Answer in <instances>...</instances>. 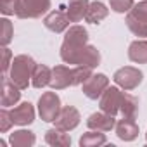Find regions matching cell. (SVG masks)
<instances>
[{"instance_id": "obj_1", "label": "cell", "mask_w": 147, "mask_h": 147, "mask_svg": "<svg viewBox=\"0 0 147 147\" xmlns=\"http://www.w3.org/2000/svg\"><path fill=\"white\" fill-rule=\"evenodd\" d=\"M99 106H100V111L109 113L113 116L121 113L123 116L135 118L138 111V99L130 94L121 92L116 87H107L99 99Z\"/></svg>"}, {"instance_id": "obj_2", "label": "cell", "mask_w": 147, "mask_h": 147, "mask_svg": "<svg viewBox=\"0 0 147 147\" xmlns=\"http://www.w3.org/2000/svg\"><path fill=\"white\" fill-rule=\"evenodd\" d=\"M88 33L83 26H71L64 36V42L61 45V59L66 64H76L80 62V57L83 50L87 49Z\"/></svg>"}, {"instance_id": "obj_3", "label": "cell", "mask_w": 147, "mask_h": 147, "mask_svg": "<svg viewBox=\"0 0 147 147\" xmlns=\"http://www.w3.org/2000/svg\"><path fill=\"white\" fill-rule=\"evenodd\" d=\"M92 75H94L92 67H87V66H76V67L55 66L52 69L50 87L54 90H62V88H67V87L83 85Z\"/></svg>"}, {"instance_id": "obj_4", "label": "cell", "mask_w": 147, "mask_h": 147, "mask_svg": "<svg viewBox=\"0 0 147 147\" xmlns=\"http://www.w3.org/2000/svg\"><path fill=\"white\" fill-rule=\"evenodd\" d=\"M35 61L30 57V55H24V54H21V55H16L14 59H12V62H11V75H9V78L21 88V90H24V88H28V85H30V80H31V76H33V69H35Z\"/></svg>"}, {"instance_id": "obj_5", "label": "cell", "mask_w": 147, "mask_h": 147, "mask_svg": "<svg viewBox=\"0 0 147 147\" xmlns=\"http://www.w3.org/2000/svg\"><path fill=\"white\" fill-rule=\"evenodd\" d=\"M126 26L137 36H147V0H142L128 11Z\"/></svg>"}, {"instance_id": "obj_6", "label": "cell", "mask_w": 147, "mask_h": 147, "mask_svg": "<svg viewBox=\"0 0 147 147\" xmlns=\"http://www.w3.org/2000/svg\"><path fill=\"white\" fill-rule=\"evenodd\" d=\"M114 83L118 87H121L123 90H133L137 88L142 80H144V75H142V71L133 67V66H125V67H119L116 73H114V76H113Z\"/></svg>"}, {"instance_id": "obj_7", "label": "cell", "mask_w": 147, "mask_h": 147, "mask_svg": "<svg viewBox=\"0 0 147 147\" xmlns=\"http://www.w3.org/2000/svg\"><path fill=\"white\" fill-rule=\"evenodd\" d=\"M61 99L55 92H45L42 94L40 100H38V113H40V118L43 121H54L59 113H61Z\"/></svg>"}, {"instance_id": "obj_8", "label": "cell", "mask_w": 147, "mask_h": 147, "mask_svg": "<svg viewBox=\"0 0 147 147\" xmlns=\"http://www.w3.org/2000/svg\"><path fill=\"white\" fill-rule=\"evenodd\" d=\"M50 9V0H19L16 16L19 19H35Z\"/></svg>"}, {"instance_id": "obj_9", "label": "cell", "mask_w": 147, "mask_h": 147, "mask_svg": "<svg viewBox=\"0 0 147 147\" xmlns=\"http://www.w3.org/2000/svg\"><path fill=\"white\" fill-rule=\"evenodd\" d=\"M80 113L76 107L73 106H64L59 113V116L54 119L55 123V128L62 130V131H69V130H75L78 125H80Z\"/></svg>"}, {"instance_id": "obj_10", "label": "cell", "mask_w": 147, "mask_h": 147, "mask_svg": "<svg viewBox=\"0 0 147 147\" xmlns=\"http://www.w3.org/2000/svg\"><path fill=\"white\" fill-rule=\"evenodd\" d=\"M107 87H109V78L106 75H102V73H99V75H92L83 83V94L88 99L97 100V99H100V95L104 94V90Z\"/></svg>"}, {"instance_id": "obj_11", "label": "cell", "mask_w": 147, "mask_h": 147, "mask_svg": "<svg viewBox=\"0 0 147 147\" xmlns=\"http://www.w3.org/2000/svg\"><path fill=\"white\" fill-rule=\"evenodd\" d=\"M87 126L90 130H99V131H111L113 128H116V119L113 114L109 113H94L88 116L87 119Z\"/></svg>"}, {"instance_id": "obj_12", "label": "cell", "mask_w": 147, "mask_h": 147, "mask_svg": "<svg viewBox=\"0 0 147 147\" xmlns=\"http://www.w3.org/2000/svg\"><path fill=\"white\" fill-rule=\"evenodd\" d=\"M69 23H71V19L67 18V12H64V11H52L43 19L45 28L54 33H62L69 26Z\"/></svg>"}, {"instance_id": "obj_13", "label": "cell", "mask_w": 147, "mask_h": 147, "mask_svg": "<svg viewBox=\"0 0 147 147\" xmlns=\"http://www.w3.org/2000/svg\"><path fill=\"white\" fill-rule=\"evenodd\" d=\"M116 135L125 140V142H131L138 137V125L135 121V118H128L123 116L118 123H116Z\"/></svg>"}, {"instance_id": "obj_14", "label": "cell", "mask_w": 147, "mask_h": 147, "mask_svg": "<svg viewBox=\"0 0 147 147\" xmlns=\"http://www.w3.org/2000/svg\"><path fill=\"white\" fill-rule=\"evenodd\" d=\"M21 88L9 78L4 75V80H2V106L4 107H9V106H14L19 99H21Z\"/></svg>"}, {"instance_id": "obj_15", "label": "cell", "mask_w": 147, "mask_h": 147, "mask_svg": "<svg viewBox=\"0 0 147 147\" xmlns=\"http://www.w3.org/2000/svg\"><path fill=\"white\" fill-rule=\"evenodd\" d=\"M11 116H12L14 125L24 126V125L33 123V119H35V109H33V106L30 102H23V104H19L18 107H14L11 111Z\"/></svg>"}, {"instance_id": "obj_16", "label": "cell", "mask_w": 147, "mask_h": 147, "mask_svg": "<svg viewBox=\"0 0 147 147\" xmlns=\"http://www.w3.org/2000/svg\"><path fill=\"white\" fill-rule=\"evenodd\" d=\"M90 2L88 0H69L67 4V18L71 19V23H78L87 16Z\"/></svg>"}, {"instance_id": "obj_17", "label": "cell", "mask_w": 147, "mask_h": 147, "mask_svg": "<svg viewBox=\"0 0 147 147\" xmlns=\"http://www.w3.org/2000/svg\"><path fill=\"white\" fill-rule=\"evenodd\" d=\"M128 57L133 62L145 64L147 62V40H135L128 47Z\"/></svg>"}, {"instance_id": "obj_18", "label": "cell", "mask_w": 147, "mask_h": 147, "mask_svg": "<svg viewBox=\"0 0 147 147\" xmlns=\"http://www.w3.org/2000/svg\"><path fill=\"white\" fill-rule=\"evenodd\" d=\"M50 76H52V69H49L45 64H36L33 69L31 85L35 88H43V87L50 85Z\"/></svg>"}, {"instance_id": "obj_19", "label": "cell", "mask_w": 147, "mask_h": 147, "mask_svg": "<svg viewBox=\"0 0 147 147\" xmlns=\"http://www.w3.org/2000/svg\"><path fill=\"white\" fill-rule=\"evenodd\" d=\"M107 14H109V9H107L102 2H92V4L88 5V11H87L85 19H87V23H90V24H99L102 19L107 18Z\"/></svg>"}, {"instance_id": "obj_20", "label": "cell", "mask_w": 147, "mask_h": 147, "mask_svg": "<svg viewBox=\"0 0 147 147\" xmlns=\"http://www.w3.org/2000/svg\"><path fill=\"white\" fill-rule=\"evenodd\" d=\"M45 142L54 147H67V145H71V137L59 128H50L45 133Z\"/></svg>"}, {"instance_id": "obj_21", "label": "cell", "mask_w": 147, "mask_h": 147, "mask_svg": "<svg viewBox=\"0 0 147 147\" xmlns=\"http://www.w3.org/2000/svg\"><path fill=\"white\" fill-rule=\"evenodd\" d=\"M9 142L14 147H30L35 144V133L30 130H18V131L11 133Z\"/></svg>"}, {"instance_id": "obj_22", "label": "cell", "mask_w": 147, "mask_h": 147, "mask_svg": "<svg viewBox=\"0 0 147 147\" xmlns=\"http://www.w3.org/2000/svg\"><path fill=\"white\" fill-rule=\"evenodd\" d=\"M99 62H100V54H99V50L94 47V45H87V49L83 50V54H82V57H80V62H78V66H87V67H95V66H99Z\"/></svg>"}, {"instance_id": "obj_23", "label": "cell", "mask_w": 147, "mask_h": 147, "mask_svg": "<svg viewBox=\"0 0 147 147\" xmlns=\"http://www.w3.org/2000/svg\"><path fill=\"white\" fill-rule=\"evenodd\" d=\"M106 142H107L106 135L100 133L99 130L87 131V133H83L82 138H80V145H82V147H97V145H102V144H106Z\"/></svg>"}, {"instance_id": "obj_24", "label": "cell", "mask_w": 147, "mask_h": 147, "mask_svg": "<svg viewBox=\"0 0 147 147\" xmlns=\"http://www.w3.org/2000/svg\"><path fill=\"white\" fill-rule=\"evenodd\" d=\"M14 36V30H12V23L9 19H0V43L4 47L9 45V42L12 40Z\"/></svg>"}, {"instance_id": "obj_25", "label": "cell", "mask_w": 147, "mask_h": 147, "mask_svg": "<svg viewBox=\"0 0 147 147\" xmlns=\"http://www.w3.org/2000/svg\"><path fill=\"white\" fill-rule=\"evenodd\" d=\"M18 7H19V0H0V11L4 16L16 14Z\"/></svg>"}, {"instance_id": "obj_26", "label": "cell", "mask_w": 147, "mask_h": 147, "mask_svg": "<svg viewBox=\"0 0 147 147\" xmlns=\"http://www.w3.org/2000/svg\"><path fill=\"white\" fill-rule=\"evenodd\" d=\"M131 7H133V0H111V9L119 14L128 12Z\"/></svg>"}, {"instance_id": "obj_27", "label": "cell", "mask_w": 147, "mask_h": 147, "mask_svg": "<svg viewBox=\"0 0 147 147\" xmlns=\"http://www.w3.org/2000/svg\"><path fill=\"white\" fill-rule=\"evenodd\" d=\"M14 125V121H12V116H11V111H7V109H2L0 111V131L2 133H5L11 126Z\"/></svg>"}, {"instance_id": "obj_28", "label": "cell", "mask_w": 147, "mask_h": 147, "mask_svg": "<svg viewBox=\"0 0 147 147\" xmlns=\"http://www.w3.org/2000/svg\"><path fill=\"white\" fill-rule=\"evenodd\" d=\"M11 57H12V52L7 47H4L2 49V71L4 73H7V69L11 66Z\"/></svg>"}, {"instance_id": "obj_29", "label": "cell", "mask_w": 147, "mask_h": 147, "mask_svg": "<svg viewBox=\"0 0 147 147\" xmlns=\"http://www.w3.org/2000/svg\"><path fill=\"white\" fill-rule=\"evenodd\" d=\"M145 138H147V133H145Z\"/></svg>"}]
</instances>
